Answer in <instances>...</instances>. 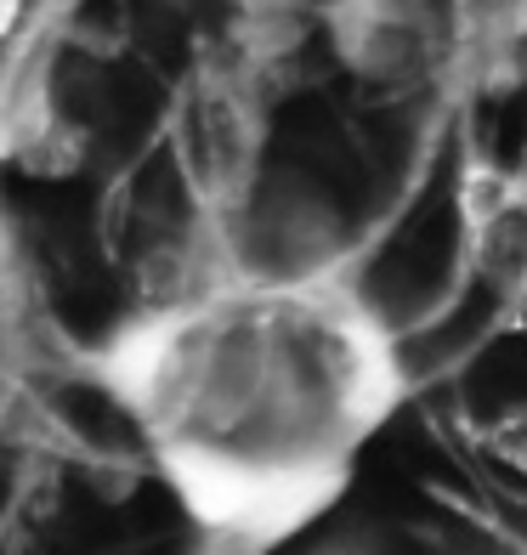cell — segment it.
I'll return each instance as SVG.
<instances>
[{
  "label": "cell",
  "instance_id": "6da1fadb",
  "mask_svg": "<svg viewBox=\"0 0 527 555\" xmlns=\"http://www.w3.org/2000/svg\"><path fill=\"white\" fill-rule=\"evenodd\" d=\"M188 521V555H284L358 493L414 402V363L351 278L216 284L91 351Z\"/></svg>",
  "mask_w": 527,
  "mask_h": 555
},
{
  "label": "cell",
  "instance_id": "7a4b0ae2",
  "mask_svg": "<svg viewBox=\"0 0 527 555\" xmlns=\"http://www.w3.org/2000/svg\"><path fill=\"white\" fill-rule=\"evenodd\" d=\"M261 86L239 57L205 63L176 103V165H182L205 216L239 210L261 182Z\"/></svg>",
  "mask_w": 527,
  "mask_h": 555
},
{
  "label": "cell",
  "instance_id": "3957f363",
  "mask_svg": "<svg viewBox=\"0 0 527 555\" xmlns=\"http://www.w3.org/2000/svg\"><path fill=\"white\" fill-rule=\"evenodd\" d=\"M318 29L335 63L374 91L425 86L454 40L437 0H323Z\"/></svg>",
  "mask_w": 527,
  "mask_h": 555
},
{
  "label": "cell",
  "instance_id": "277c9868",
  "mask_svg": "<svg viewBox=\"0 0 527 555\" xmlns=\"http://www.w3.org/2000/svg\"><path fill=\"white\" fill-rule=\"evenodd\" d=\"M465 272L505 323H527V176L471 159L460 176Z\"/></svg>",
  "mask_w": 527,
  "mask_h": 555
},
{
  "label": "cell",
  "instance_id": "5b68a950",
  "mask_svg": "<svg viewBox=\"0 0 527 555\" xmlns=\"http://www.w3.org/2000/svg\"><path fill=\"white\" fill-rule=\"evenodd\" d=\"M23 17H29V0H0V52H7V46L17 40Z\"/></svg>",
  "mask_w": 527,
  "mask_h": 555
}]
</instances>
